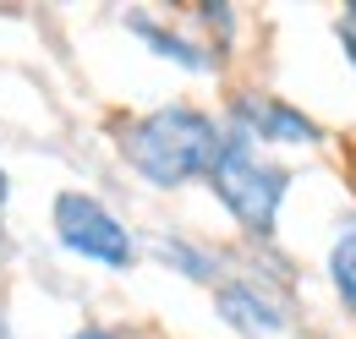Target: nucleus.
<instances>
[{"mask_svg":"<svg viewBox=\"0 0 356 339\" xmlns=\"http://www.w3.org/2000/svg\"><path fill=\"white\" fill-rule=\"evenodd\" d=\"M220 142L225 126L197 104H159V110H143L115 126V148L127 170L137 181H148L154 192H181L192 181H209Z\"/></svg>","mask_w":356,"mask_h":339,"instance_id":"f257e3e1","label":"nucleus"},{"mask_svg":"<svg viewBox=\"0 0 356 339\" xmlns=\"http://www.w3.org/2000/svg\"><path fill=\"white\" fill-rule=\"evenodd\" d=\"M209 192H214V203L236 219L241 235L268 241L274 224H280L285 197H291V170L274 165V159H264L247 137L225 131L220 159H214V170H209Z\"/></svg>","mask_w":356,"mask_h":339,"instance_id":"f03ea898","label":"nucleus"},{"mask_svg":"<svg viewBox=\"0 0 356 339\" xmlns=\"http://www.w3.org/2000/svg\"><path fill=\"white\" fill-rule=\"evenodd\" d=\"M49 230H55V241H60L72 257H83L93 268L127 274L137 263L132 224L110 208V203H99L93 192H77V186H72V192H55V203H49Z\"/></svg>","mask_w":356,"mask_h":339,"instance_id":"7ed1b4c3","label":"nucleus"},{"mask_svg":"<svg viewBox=\"0 0 356 339\" xmlns=\"http://www.w3.org/2000/svg\"><path fill=\"white\" fill-rule=\"evenodd\" d=\"M225 131L247 137L252 148H258V142H268V148H312V142H318V126H312L296 104H285V99H274V93H236V99H230V126Z\"/></svg>","mask_w":356,"mask_h":339,"instance_id":"20e7f679","label":"nucleus"},{"mask_svg":"<svg viewBox=\"0 0 356 339\" xmlns=\"http://www.w3.org/2000/svg\"><path fill=\"white\" fill-rule=\"evenodd\" d=\"M214 312H220L225 329H236L241 339H274L291 329V312L252 279H220L214 285Z\"/></svg>","mask_w":356,"mask_h":339,"instance_id":"39448f33","label":"nucleus"},{"mask_svg":"<svg viewBox=\"0 0 356 339\" xmlns=\"http://www.w3.org/2000/svg\"><path fill=\"white\" fill-rule=\"evenodd\" d=\"M127 33H132L148 55H159V60H170L181 72H220V55L203 44V33H186L176 22H165V17H154V11H127Z\"/></svg>","mask_w":356,"mask_h":339,"instance_id":"423d86ee","label":"nucleus"},{"mask_svg":"<svg viewBox=\"0 0 356 339\" xmlns=\"http://www.w3.org/2000/svg\"><path fill=\"white\" fill-rule=\"evenodd\" d=\"M154 257L181 274V279H192V285H220V252L214 247H203V241H192V235H181V230H165V235H154Z\"/></svg>","mask_w":356,"mask_h":339,"instance_id":"0eeeda50","label":"nucleus"},{"mask_svg":"<svg viewBox=\"0 0 356 339\" xmlns=\"http://www.w3.org/2000/svg\"><path fill=\"white\" fill-rule=\"evenodd\" d=\"M329 285H334L340 306L356 317V213H346V224L329 241Z\"/></svg>","mask_w":356,"mask_h":339,"instance_id":"6e6552de","label":"nucleus"},{"mask_svg":"<svg viewBox=\"0 0 356 339\" xmlns=\"http://www.w3.org/2000/svg\"><path fill=\"white\" fill-rule=\"evenodd\" d=\"M192 22L203 28V44H209L214 55H225V49H230V39H236V11H230L225 0H209V6H197V11H192Z\"/></svg>","mask_w":356,"mask_h":339,"instance_id":"1a4fd4ad","label":"nucleus"},{"mask_svg":"<svg viewBox=\"0 0 356 339\" xmlns=\"http://www.w3.org/2000/svg\"><path fill=\"white\" fill-rule=\"evenodd\" d=\"M334 39L346 44V60L356 66V0L346 6V11H340V17H334Z\"/></svg>","mask_w":356,"mask_h":339,"instance_id":"9d476101","label":"nucleus"},{"mask_svg":"<svg viewBox=\"0 0 356 339\" xmlns=\"http://www.w3.org/2000/svg\"><path fill=\"white\" fill-rule=\"evenodd\" d=\"M66 339H127V334H115V329H104V323H88V329H77V334H66Z\"/></svg>","mask_w":356,"mask_h":339,"instance_id":"9b49d317","label":"nucleus"},{"mask_svg":"<svg viewBox=\"0 0 356 339\" xmlns=\"http://www.w3.org/2000/svg\"><path fill=\"white\" fill-rule=\"evenodd\" d=\"M11 203V175H6V165H0V208Z\"/></svg>","mask_w":356,"mask_h":339,"instance_id":"f8f14e48","label":"nucleus"},{"mask_svg":"<svg viewBox=\"0 0 356 339\" xmlns=\"http://www.w3.org/2000/svg\"><path fill=\"white\" fill-rule=\"evenodd\" d=\"M0 339H17V334H11V317H6V306H0Z\"/></svg>","mask_w":356,"mask_h":339,"instance_id":"ddd939ff","label":"nucleus"},{"mask_svg":"<svg viewBox=\"0 0 356 339\" xmlns=\"http://www.w3.org/2000/svg\"><path fill=\"white\" fill-rule=\"evenodd\" d=\"M0 268H6V235H0Z\"/></svg>","mask_w":356,"mask_h":339,"instance_id":"4468645a","label":"nucleus"}]
</instances>
